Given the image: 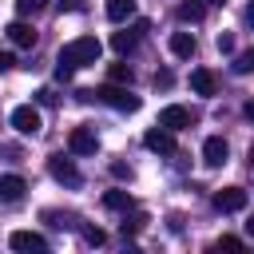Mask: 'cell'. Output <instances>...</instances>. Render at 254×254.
I'll use <instances>...</instances> for the list:
<instances>
[{
    "instance_id": "cell-29",
    "label": "cell",
    "mask_w": 254,
    "mask_h": 254,
    "mask_svg": "<svg viewBox=\"0 0 254 254\" xmlns=\"http://www.w3.org/2000/svg\"><path fill=\"white\" fill-rule=\"evenodd\" d=\"M8 67H16V60H12L8 52H0V71H8Z\"/></svg>"
},
{
    "instance_id": "cell-10",
    "label": "cell",
    "mask_w": 254,
    "mask_h": 254,
    "mask_svg": "<svg viewBox=\"0 0 254 254\" xmlns=\"http://www.w3.org/2000/svg\"><path fill=\"white\" fill-rule=\"evenodd\" d=\"M226 159H230V143H226L222 135H210V139L202 143V163H206V167H222Z\"/></svg>"
},
{
    "instance_id": "cell-24",
    "label": "cell",
    "mask_w": 254,
    "mask_h": 254,
    "mask_svg": "<svg viewBox=\"0 0 254 254\" xmlns=\"http://www.w3.org/2000/svg\"><path fill=\"white\" fill-rule=\"evenodd\" d=\"M242 246H246V242L234 238V234H222V238H218V250H242Z\"/></svg>"
},
{
    "instance_id": "cell-7",
    "label": "cell",
    "mask_w": 254,
    "mask_h": 254,
    "mask_svg": "<svg viewBox=\"0 0 254 254\" xmlns=\"http://www.w3.org/2000/svg\"><path fill=\"white\" fill-rule=\"evenodd\" d=\"M67 147H71V155H95V151H99V135H95V127H71Z\"/></svg>"
},
{
    "instance_id": "cell-9",
    "label": "cell",
    "mask_w": 254,
    "mask_h": 254,
    "mask_svg": "<svg viewBox=\"0 0 254 254\" xmlns=\"http://www.w3.org/2000/svg\"><path fill=\"white\" fill-rule=\"evenodd\" d=\"M8 246L20 250V254H32V250L44 254V250H48V238L36 234V230H12V234H8Z\"/></svg>"
},
{
    "instance_id": "cell-28",
    "label": "cell",
    "mask_w": 254,
    "mask_h": 254,
    "mask_svg": "<svg viewBox=\"0 0 254 254\" xmlns=\"http://www.w3.org/2000/svg\"><path fill=\"white\" fill-rule=\"evenodd\" d=\"M60 12H83V0H60Z\"/></svg>"
},
{
    "instance_id": "cell-30",
    "label": "cell",
    "mask_w": 254,
    "mask_h": 254,
    "mask_svg": "<svg viewBox=\"0 0 254 254\" xmlns=\"http://www.w3.org/2000/svg\"><path fill=\"white\" fill-rule=\"evenodd\" d=\"M242 111H246V119H250V123H254V99H250V103H246V107H242Z\"/></svg>"
},
{
    "instance_id": "cell-25",
    "label": "cell",
    "mask_w": 254,
    "mask_h": 254,
    "mask_svg": "<svg viewBox=\"0 0 254 254\" xmlns=\"http://www.w3.org/2000/svg\"><path fill=\"white\" fill-rule=\"evenodd\" d=\"M218 52H222V56L234 52V36H230V32H218Z\"/></svg>"
},
{
    "instance_id": "cell-1",
    "label": "cell",
    "mask_w": 254,
    "mask_h": 254,
    "mask_svg": "<svg viewBox=\"0 0 254 254\" xmlns=\"http://www.w3.org/2000/svg\"><path fill=\"white\" fill-rule=\"evenodd\" d=\"M99 52H103V44H99L95 36H75V40H67V44L60 48V60L71 64V67H87V64L99 60Z\"/></svg>"
},
{
    "instance_id": "cell-5",
    "label": "cell",
    "mask_w": 254,
    "mask_h": 254,
    "mask_svg": "<svg viewBox=\"0 0 254 254\" xmlns=\"http://www.w3.org/2000/svg\"><path fill=\"white\" fill-rule=\"evenodd\" d=\"M190 123H194V111L183 107V103H167V107L159 111V127H167V131H183V127H190Z\"/></svg>"
},
{
    "instance_id": "cell-34",
    "label": "cell",
    "mask_w": 254,
    "mask_h": 254,
    "mask_svg": "<svg viewBox=\"0 0 254 254\" xmlns=\"http://www.w3.org/2000/svg\"><path fill=\"white\" fill-rule=\"evenodd\" d=\"M206 4H218V8H222V4H226V0H206Z\"/></svg>"
},
{
    "instance_id": "cell-12",
    "label": "cell",
    "mask_w": 254,
    "mask_h": 254,
    "mask_svg": "<svg viewBox=\"0 0 254 254\" xmlns=\"http://www.w3.org/2000/svg\"><path fill=\"white\" fill-rule=\"evenodd\" d=\"M28 190V183L20 175H0V202H20Z\"/></svg>"
},
{
    "instance_id": "cell-15",
    "label": "cell",
    "mask_w": 254,
    "mask_h": 254,
    "mask_svg": "<svg viewBox=\"0 0 254 254\" xmlns=\"http://www.w3.org/2000/svg\"><path fill=\"white\" fill-rule=\"evenodd\" d=\"M135 16V0H107V20L111 24H123Z\"/></svg>"
},
{
    "instance_id": "cell-13",
    "label": "cell",
    "mask_w": 254,
    "mask_h": 254,
    "mask_svg": "<svg viewBox=\"0 0 254 254\" xmlns=\"http://www.w3.org/2000/svg\"><path fill=\"white\" fill-rule=\"evenodd\" d=\"M139 32H147V20H139V24H135V32H115V36H111V48H115L119 56L135 52V44H139Z\"/></svg>"
},
{
    "instance_id": "cell-17",
    "label": "cell",
    "mask_w": 254,
    "mask_h": 254,
    "mask_svg": "<svg viewBox=\"0 0 254 254\" xmlns=\"http://www.w3.org/2000/svg\"><path fill=\"white\" fill-rule=\"evenodd\" d=\"M190 87H194L198 95H214L218 83H214V75H210L206 67H194V71H190Z\"/></svg>"
},
{
    "instance_id": "cell-32",
    "label": "cell",
    "mask_w": 254,
    "mask_h": 254,
    "mask_svg": "<svg viewBox=\"0 0 254 254\" xmlns=\"http://www.w3.org/2000/svg\"><path fill=\"white\" fill-rule=\"evenodd\" d=\"M246 159H250V167H254V143H250V151H246Z\"/></svg>"
},
{
    "instance_id": "cell-27",
    "label": "cell",
    "mask_w": 254,
    "mask_h": 254,
    "mask_svg": "<svg viewBox=\"0 0 254 254\" xmlns=\"http://www.w3.org/2000/svg\"><path fill=\"white\" fill-rule=\"evenodd\" d=\"M111 175H115V179H131V167H127V163H111Z\"/></svg>"
},
{
    "instance_id": "cell-2",
    "label": "cell",
    "mask_w": 254,
    "mask_h": 254,
    "mask_svg": "<svg viewBox=\"0 0 254 254\" xmlns=\"http://www.w3.org/2000/svg\"><path fill=\"white\" fill-rule=\"evenodd\" d=\"M83 99H99V103H107V107H115V111H139V95H131L123 83H103V87H95V91H79Z\"/></svg>"
},
{
    "instance_id": "cell-3",
    "label": "cell",
    "mask_w": 254,
    "mask_h": 254,
    "mask_svg": "<svg viewBox=\"0 0 254 254\" xmlns=\"http://www.w3.org/2000/svg\"><path fill=\"white\" fill-rule=\"evenodd\" d=\"M48 175H52L56 183H64V187H79V183H83L79 167H75L71 159H64V155H52V159H48Z\"/></svg>"
},
{
    "instance_id": "cell-11",
    "label": "cell",
    "mask_w": 254,
    "mask_h": 254,
    "mask_svg": "<svg viewBox=\"0 0 254 254\" xmlns=\"http://www.w3.org/2000/svg\"><path fill=\"white\" fill-rule=\"evenodd\" d=\"M4 32H8V40H12L16 48H36V28H32V24H24V20H12Z\"/></svg>"
},
{
    "instance_id": "cell-14",
    "label": "cell",
    "mask_w": 254,
    "mask_h": 254,
    "mask_svg": "<svg viewBox=\"0 0 254 254\" xmlns=\"http://www.w3.org/2000/svg\"><path fill=\"white\" fill-rule=\"evenodd\" d=\"M202 12H206V8H202V0H183V4L175 8V20H179V24H198V20H202Z\"/></svg>"
},
{
    "instance_id": "cell-31",
    "label": "cell",
    "mask_w": 254,
    "mask_h": 254,
    "mask_svg": "<svg viewBox=\"0 0 254 254\" xmlns=\"http://www.w3.org/2000/svg\"><path fill=\"white\" fill-rule=\"evenodd\" d=\"M246 24H250V28H254V4H250V8H246Z\"/></svg>"
},
{
    "instance_id": "cell-20",
    "label": "cell",
    "mask_w": 254,
    "mask_h": 254,
    "mask_svg": "<svg viewBox=\"0 0 254 254\" xmlns=\"http://www.w3.org/2000/svg\"><path fill=\"white\" fill-rule=\"evenodd\" d=\"M107 79H111V83H131V79H135V71H131V64H111Z\"/></svg>"
},
{
    "instance_id": "cell-33",
    "label": "cell",
    "mask_w": 254,
    "mask_h": 254,
    "mask_svg": "<svg viewBox=\"0 0 254 254\" xmlns=\"http://www.w3.org/2000/svg\"><path fill=\"white\" fill-rule=\"evenodd\" d=\"M246 234H250V238H254V218H250V222H246Z\"/></svg>"
},
{
    "instance_id": "cell-6",
    "label": "cell",
    "mask_w": 254,
    "mask_h": 254,
    "mask_svg": "<svg viewBox=\"0 0 254 254\" xmlns=\"http://www.w3.org/2000/svg\"><path fill=\"white\" fill-rule=\"evenodd\" d=\"M12 127L20 131V135H40V111L32 107V103H20V107H12Z\"/></svg>"
},
{
    "instance_id": "cell-23",
    "label": "cell",
    "mask_w": 254,
    "mask_h": 254,
    "mask_svg": "<svg viewBox=\"0 0 254 254\" xmlns=\"http://www.w3.org/2000/svg\"><path fill=\"white\" fill-rule=\"evenodd\" d=\"M83 242H87V246H103V242H107V234H103L99 226H87V230H83Z\"/></svg>"
},
{
    "instance_id": "cell-22",
    "label": "cell",
    "mask_w": 254,
    "mask_h": 254,
    "mask_svg": "<svg viewBox=\"0 0 254 254\" xmlns=\"http://www.w3.org/2000/svg\"><path fill=\"white\" fill-rule=\"evenodd\" d=\"M44 4H48V0H16V12H20V16H36Z\"/></svg>"
},
{
    "instance_id": "cell-8",
    "label": "cell",
    "mask_w": 254,
    "mask_h": 254,
    "mask_svg": "<svg viewBox=\"0 0 254 254\" xmlns=\"http://www.w3.org/2000/svg\"><path fill=\"white\" fill-rule=\"evenodd\" d=\"M143 147H147V151H155V155H175V151H179L175 131H167V127H151V131L143 135Z\"/></svg>"
},
{
    "instance_id": "cell-19",
    "label": "cell",
    "mask_w": 254,
    "mask_h": 254,
    "mask_svg": "<svg viewBox=\"0 0 254 254\" xmlns=\"http://www.w3.org/2000/svg\"><path fill=\"white\" fill-rule=\"evenodd\" d=\"M230 67H234V75H250V71H254V48H246V52H238Z\"/></svg>"
},
{
    "instance_id": "cell-4",
    "label": "cell",
    "mask_w": 254,
    "mask_h": 254,
    "mask_svg": "<svg viewBox=\"0 0 254 254\" xmlns=\"http://www.w3.org/2000/svg\"><path fill=\"white\" fill-rule=\"evenodd\" d=\"M246 190L242 187H222V190H214V198H210V206L218 210V214H234V210H242L246 206Z\"/></svg>"
},
{
    "instance_id": "cell-18",
    "label": "cell",
    "mask_w": 254,
    "mask_h": 254,
    "mask_svg": "<svg viewBox=\"0 0 254 254\" xmlns=\"http://www.w3.org/2000/svg\"><path fill=\"white\" fill-rule=\"evenodd\" d=\"M103 206H107V210H131V194L119 190V187H115V190H103Z\"/></svg>"
},
{
    "instance_id": "cell-16",
    "label": "cell",
    "mask_w": 254,
    "mask_h": 254,
    "mask_svg": "<svg viewBox=\"0 0 254 254\" xmlns=\"http://www.w3.org/2000/svg\"><path fill=\"white\" fill-rule=\"evenodd\" d=\"M171 52H175L179 60H190V56H194V36H190V32H175V36H171Z\"/></svg>"
},
{
    "instance_id": "cell-26",
    "label": "cell",
    "mask_w": 254,
    "mask_h": 254,
    "mask_svg": "<svg viewBox=\"0 0 254 254\" xmlns=\"http://www.w3.org/2000/svg\"><path fill=\"white\" fill-rule=\"evenodd\" d=\"M71 75H75V67L64 64V60H56V79H71Z\"/></svg>"
},
{
    "instance_id": "cell-21",
    "label": "cell",
    "mask_w": 254,
    "mask_h": 254,
    "mask_svg": "<svg viewBox=\"0 0 254 254\" xmlns=\"http://www.w3.org/2000/svg\"><path fill=\"white\" fill-rule=\"evenodd\" d=\"M143 222H147L143 214H131V218H127V210H123V226H119V230H123V238H127V234H139V230H143Z\"/></svg>"
}]
</instances>
